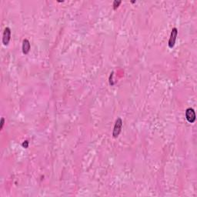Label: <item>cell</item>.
Here are the masks:
<instances>
[{
  "label": "cell",
  "instance_id": "obj_1",
  "mask_svg": "<svg viewBox=\"0 0 197 197\" xmlns=\"http://www.w3.org/2000/svg\"><path fill=\"white\" fill-rule=\"evenodd\" d=\"M122 120L120 119V118H118V119L115 120L113 132H112V136H113L114 138H117L118 136H119V135L121 133V130H122Z\"/></svg>",
  "mask_w": 197,
  "mask_h": 197
},
{
  "label": "cell",
  "instance_id": "obj_2",
  "mask_svg": "<svg viewBox=\"0 0 197 197\" xmlns=\"http://www.w3.org/2000/svg\"><path fill=\"white\" fill-rule=\"evenodd\" d=\"M177 35H178V29H177V28H173V29H172L171 34H170V37H169V43H168L169 47L170 48V49L174 47L175 43H176V38H177Z\"/></svg>",
  "mask_w": 197,
  "mask_h": 197
},
{
  "label": "cell",
  "instance_id": "obj_3",
  "mask_svg": "<svg viewBox=\"0 0 197 197\" xmlns=\"http://www.w3.org/2000/svg\"><path fill=\"white\" fill-rule=\"evenodd\" d=\"M186 118L190 123H193L195 120V112L193 109L188 108L186 110Z\"/></svg>",
  "mask_w": 197,
  "mask_h": 197
},
{
  "label": "cell",
  "instance_id": "obj_4",
  "mask_svg": "<svg viewBox=\"0 0 197 197\" xmlns=\"http://www.w3.org/2000/svg\"><path fill=\"white\" fill-rule=\"evenodd\" d=\"M10 39H11V30L9 27H6V28L4 29L3 36H2V43H3L5 45H9Z\"/></svg>",
  "mask_w": 197,
  "mask_h": 197
},
{
  "label": "cell",
  "instance_id": "obj_5",
  "mask_svg": "<svg viewBox=\"0 0 197 197\" xmlns=\"http://www.w3.org/2000/svg\"><path fill=\"white\" fill-rule=\"evenodd\" d=\"M30 48H31V45H30L29 41L25 38L24 40L23 41V46H22L23 53L24 54H28L29 52L30 51Z\"/></svg>",
  "mask_w": 197,
  "mask_h": 197
},
{
  "label": "cell",
  "instance_id": "obj_6",
  "mask_svg": "<svg viewBox=\"0 0 197 197\" xmlns=\"http://www.w3.org/2000/svg\"><path fill=\"white\" fill-rule=\"evenodd\" d=\"M121 4V1H114L113 2V6L114 9H115L116 8L119 7V5Z\"/></svg>",
  "mask_w": 197,
  "mask_h": 197
},
{
  "label": "cell",
  "instance_id": "obj_7",
  "mask_svg": "<svg viewBox=\"0 0 197 197\" xmlns=\"http://www.w3.org/2000/svg\"><path fill=\"white\" fill-rule=\"evenodd\" d=\"M23 146L24 147V148H28V146H29V142L28 141H25L24 143H23Z\"/></svg>",
  "mask_w": 197,
  "mask_h": 197
},
{
  "label": "cell",
  "instance_id": "obj_8",
  "mask_svg": "<svg viewBox=\"0 0 197 197\" xmlns=\"http://www.w3.org/2000/svg\"><path fill=\"white\" fill-rule=\"evenodd\" d=\"M3 125H4V118H2V119H1V129H2Z\"/></svg>",
  "mask_w": 197,
  "mask_h": 197
}]
</instances>
